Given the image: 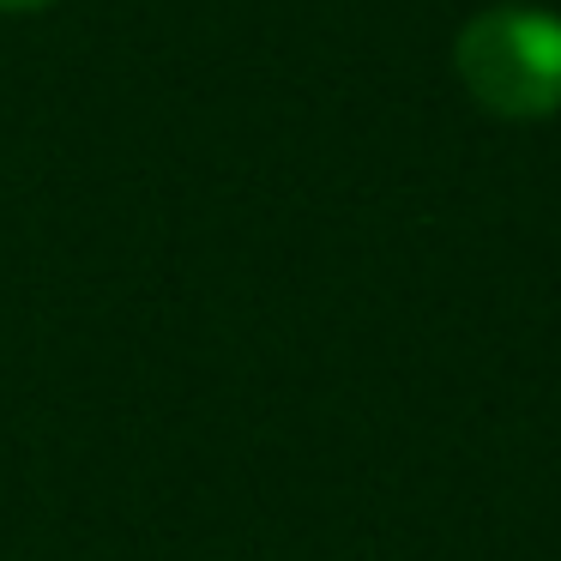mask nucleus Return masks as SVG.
Wrapping results in <instances>:
<instances>
[{
	"label": "nucleus",
	"instance_id": "nucleus-1",
	"mask_svg": "<svg viewBox=\"0 0 561 561\" xmlns=\"http://www.w3.org/2000/svg\"><path fill=\"white\" fill-rule=\"evenodd\" d=\"M459 79L489 115L543 122L561 110V19L543 7H489L459 31Z\"/></svg>",
	"mask_w": 561,
	"mask_h": 561
},
{
	"label": "nucleus",
	"instance_id": "nucleus-2",
	"mask_svg": "<svg viewBox=\"0 0 561 561\" xmlns=\"http://www.w3.org/2000/svg\"><path fill=\"white\" fill-rule=\"evenodd\" d=\"M37 7H49V0H0V13H37Z\"/></svg>",
	"mask_w": 561,
	"mask_h": 561
}]
</instances>
